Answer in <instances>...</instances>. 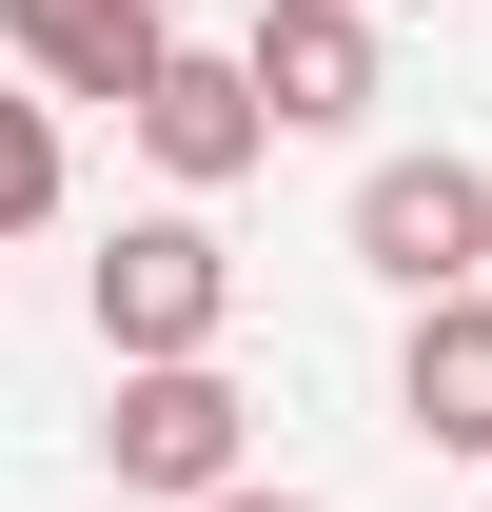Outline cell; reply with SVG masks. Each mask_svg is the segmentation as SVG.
<instances>
[{
	"label": "cell",
	"mask_w": 492,
	"mask_h": 512,
	"mask_svg": "<svg viewBox=\"0 0 492 512\" xmlns=\"http://www.w3.org/2000/svg\"><path fill=\"white\" fill-rule=\"evenodd\" d=\"M217 512H315V493H256V473H237V493H217Z\"/></svg>",
	"instance_id": "9"
},
{
	"label": "cell",
	"mask_w": 492,
	"mask_h": 512,
	"mask_svg": "<svg viewBox=\"0 0 492 512\" xmlns=\"http://www.w3.org/2000/svg\"><path fill=\"white\" fill-rule=\"evenodd\" d=\"M355 256L414 296V316L433 296H492V178L453 158V138H433V158H374L355 178Z\"/></svg>",
	"instance_id": "2"
},
{
	"label": "cell",
	"mask_w": 492,
	"mask_h": 512,
	"mask_svg": "<svg viewBox=\"0 0 492 512\" xmlns=\"http://www.w3.org/2000/svg\"><path fill=\"white\" fill-rule=\"evenodd\" d=\"M119 119H138V158H158L178 197H217V178H256V158H276V119L237 99V40H158V79H138Z\"/></svg>",
	"instance_id": "4"
},
{
	"label": "cell",
	"mask_w": 492,
	"mask_h": 512,
	"mask_svg": "<svg viewBox=\"0 0 492 512\" xmlns=\"http://www.w3.org/2000/svg\"><path fill=\"white\" fill-rule=\"evenodd\" d=\"M79 316H99V355L119 375H178V355H217L237 335V256H217V217H119V256L79 276Z\"/></svg>",
	"instance_id": "1"
},
{
	"label": "cell",
	"mask_w": 492,
	"mask_h": 512,
	"mask_svg": "<svg viewBox=\"0 0 492 512\" xmlns=\"http://www.w3.org/2000/svg\"><path fill=\"white\" fill-rule=\"evenodd\" d=\"M394 414H414V453H492V296H433V316H414Z\"/></svg>",
	"instance_id": "7"
},
{
	"label": "cell",
	"mask_w": 492,
	"mask_h": 512,
	"mask_svg": "<svg viewBox=\"0 0 492 512\" xmlns=\"http://www.w3.org/2000/svg\"><path fill=\"white\" fill-rule=\"evenodd\" d=\"M99 453H119V493H178V512H217V493L256 473V394L217 375V355H178V375H119Z\"/></svg>",
	"instance_id": "3"
},
{
	"label": "cell",
	"mask_w": 492,
	"mask_h": 512,
	"mask_svg": "<svg viewBox=\"0 0 492 512\" xmlns=\"http://www.w3.org/2000/svg\"><path fill=\"white\" fill-rule=\"evenodd\" d=\"M60 99H0V237H40V217H60Z\"/></svg>",
	"instance_id": "8"
},
{
	"label": "cell",
	"mask_w": 492,
	"mask_h": 512,
	"mask_svg": "<svg viewBox=\"0 0 492 512\" xmlns=\"http://www.w3.org/2000/svg\"><path fill=\"white\" fill-rule=\"evenodd\" d=\"M355 20H374V0H355Z\"/></svg>",
	"instance_id": "10"
},
{
	"label": "cell",
	"mask_w": 492,
	"mask_h": 512,
	"mask_svg": "<svg viewBox=\"0 0 492 512\" xmlns=\"http://www.w3.org/2000/svg\"><path fill=\"white\" fill-rule=\"evenodd\" d=\"M237 99H256L276 138H335V119L374 99V20H355V0H256V40H237Z\"/></svg>",
	"instance_id": "5"
},
{
	"label": "cell",
	"mask_w": 492,
	"mask_h": 512,
	"mask_svg": "<svg viewBox=\"0 0 492 512\" xmlns=\"http://www.w3.org/2000/svg\"><path fill=\"white\" fill-rule=\"evenodd\" d=\"M0 40H20V99H138L158 79V0H0Z\"/></svg>",
	"instance_id": "6"
}]
</instances>
